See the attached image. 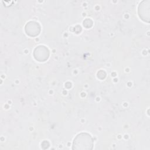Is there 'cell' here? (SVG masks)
I'll return each instance as SVG.
<instances>
[{"label":"cell","instance_id":"1","mask_svg":"<svg viewBox=\"0 0 150 150\" xmlns=\"http://www.w3.org/2000/svg\"><path fill=\"white\" fill-rule=\"evenodd\" d=\"M93 147V139L86 132H81L76 135L73 142V150H90Z\"/></svg>","mask_w":150,"mask_h":150},{"label":"cell","instance_id":"2","mask_svg":"<svg viewBox=\"0 0 150 150\" xmlns=\"http://www.w3.org/2000/svg\"><path fill=\"white\" fill-rule=\"evenodd\" d=\"M149 9L150 1H142L138 6V15L139 18L144 22L149 23Z\"/></svg>","mask_w":150,"mask_h":150},{"label":"cell","instance_id":"3","mask_svg":"<svg viewBox=\"0 0 150 150\" xmlns=\"http://www.w3.org/2000/svg\"><path fill=\"white\" fill-rule=\"evenodd\" d=\"M33 56L35 59L40 62H45L49 56V49L43 45L37 46L33 51Z\"/></svg>","mask_w":150,"mask_h":150},{"label":"cell","instance_id":"4","mask_svg":"<svg viewBox=\"0 0 150 150\" xmlns=\"http://www.w3.org/2000/svg\"><path fill=\"white\" fill-rule=\"evenodd\" d=\"M25 30L26 35L28 36L35 37L40 33L41 28L38 22L35 21H29L26 24Z\"/></svg>","mask_w":150,"mask_h":150},{"label":"cell","instance_id":"5","mask_svg":"<svg viewBox=\"0 0 150 150\" xmlns=\"http://www.w3.org/2000/svg\"><path fill=\"white\" fill-rule=\"evenodd\" d=\"M93 21L91 19L89 18H86L84 21H83V26L86 27V28H90L93 26Z\"/></svg>","mask_w":150,"mask_h":150}]
</instances>
